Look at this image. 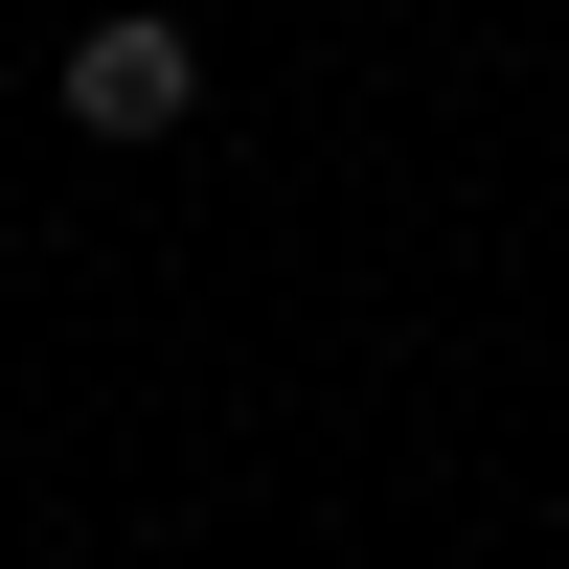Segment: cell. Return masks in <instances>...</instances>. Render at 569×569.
<instances>
[{"mask_svg":"<svg viewBox=\"0 0 569 569\" xmlns=\"http://www.w3.org/2000/svg\"><path fill=\"white\" fill-rule=\"evenodd\" d=\"M182 114H206V23H160V0L69 23V137H182Z\"/></svg>","mask_w":569,"mask_h":569,"instance_id":"1","label":"cell"}]
</instances>
